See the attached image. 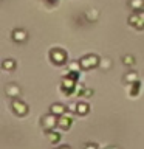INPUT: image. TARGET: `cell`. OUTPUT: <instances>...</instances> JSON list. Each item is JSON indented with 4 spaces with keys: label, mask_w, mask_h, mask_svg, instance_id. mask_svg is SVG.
Returning a JSON list of instances; mask_svg holds the SVG:
<instances>
[{
    "label": "cell",
    "mask_w": 144,
    "mask_h": 149,
    "mask_svg": "<svg viewBox=\"0 0 144 149\" xmlns=\"http://www.w3.org/2000/svg\"><path fill=\"white\" fill-rule=\"evenodd\" d=\"M129 6L132 8L135 13L143 11V8H144V0H129Z\"/></svg>",
    "instance_id": "obj_12"
},
{
    "label": "cell",
    "mask_w": 144,
    "mask_h": 149,
    "mask_svg": "<svg viewBox=\"0 0 144 149\" xmlns=\"http://www.w3.org/2000/svg\"><path fill=\"white\" fill-rule=\"evenodd\" d=\"M123 64H124V65H129V67H132V65L135 64L133 54H124V56H123Z\"/></svg>",
    "instance_id": "obj_17"
},
{
    "label": "cell",
    "mask_w": 144,
    "mask_h": 149,
    "mask_svg": "<svg viewBox=\"0 0 144 149\" xmlns=\"http://www.w3.org/2000/svg\"><path fill=\"white\" fill-rule=\"evenodd\" d=\"M50 59L53 61L54 65H64L68 59V54L62 48H53L50 51Z\"/></svg>",
    "instance_id": "obj_3"
},
{
    "label": "cell",
    "mask_w": 144,
    "mask_h": 149,
    "mask_svg": "<svg viewBox=\"0 0 144 149\" xmlns=\"http://www.w3.org/2000/svg\"><path fill=\"white\" fill-rule=\"evenodd\" d=\"M68 70L70 72H74V73H79L82 70V67H81V64H79V61H78V62H74V64H70Z\"/></svg>",
    "instance_id": "obj_18"
},
{
    "label": "cell",
    "mask_w": 144,
    "mask_h": 149,
    "mask_svg": "<svg viewBox=\"0 0 144 149\" xmlns=\"http://www.w3.org/2000/svg\"><path fill=\"white\" fill-rule=\"evenodd\" d=\"M129 25L133 26V28H136V30H144V22H143V19L139 17L138 13L130 14V17H129Z\"/></svg>",
    "instance_id": "obj_6"
},
{
    "label": "cell",
    "mask_w": 144,
    "mask_h": 149,
    "mask_svg": "<svg viewBox=\"0 0 144 149\" xmlns=\"http://www.w3.org/2000/svg\"><path fill=\"white\" fill-rule=\"evenodd\" d=\"M5 95H6L9 100H17V98L22 95V90L17 84H8V86L5 87Z\"/></svg>",
    "instance_id": "obj_5"
},
{
    "label": "cell",
    "mask_w": 144,
    "mask_h": 149,
    "mask_svg": "<svg viewBox=\"0 0 144 149\" xmlns=\"http://www.w3.org/2000/svg\"><path fill=\"white\" fill-rule=\"evenodd\" d=\"M67 110H68V107L64 106V104H60V102H54V104L50 106V112H51V113H54L56 116L65 115V113H67Z\"/></svg>",
    "instance_id": "obj_8"
},
{
    "label": "cell",
    "mask_w": 144,
    "mask_h": 149,
    "mask_svg": "<svg viewBox=\"0 0 144 149\" xmlns=\"http://www.w3.org/2000/svg\"><path fill=\"white\" fill-rule=\"evenodd\" d=\"M71 124H73V120H71V116H70L68 113H65L62 116H59V121H57V126L62 130H68L70 127H71Z\"/></svg>",
    "instance_id": "obj_9"
},
{
    "label": "cell",
    "mask_w": 144,
    "mask_h": 149,
    "mask_svg": "<svg viewBox=\"0 0 144 149\" xmlns=\"http://www.w3.org/2000/svg\"><path fill=\"white\" fill-rule=\"evenodd\" d=\"M138 14H139V17H141L143 22H144V11H138Z\"/></svg>",
    "instance_id": "obj_23"
},
{
    "label": "cell",
    "mask_w": 144,
    "mask_h": 149,
    "mask_svg": "<svg viewBox=\"0 0 144 149\" xmlns=\"http://www.w3.org/2000/svg\"><path fill=\"white\" fill-rule=\"evenodd\" d=\"M84 149H99V146H98L96 143H87L85 146H84Z\"/></svg>",
    "instance_id": "obj_21"
},
{
    "label": "cell",
    "mask_w": 144,
    "mask_h": 149,
    "mask_svg": "<svg viewBox=\"0 0 144 149\" xmlns=\"http://www.w3.org/2000/svg\"><path fill=\"white\" fill-rule=\"evenodd\" d=\"M11 37L14 42H17V44H22V42H25L28 39V33L25 30H22V28H17V30H14L11 33Z\"/></svg>",
    "instance_id": "obj_7"
},
{
    "label": "cell",
    "mask_w": 144,
    "mask_h": 149,
    "mask_svg": "<svg viewBox=\"0 0 144 149\" xmlns=\"http://www.w3.org/2000/svg\"><path fill=\"white\" fill-rule=\"evenodd\" d=\"M46 137H48L51 144H57L60 141V134L56 132V130H50V132H46Z\"/></svg>",
    "instance_id": "obj_13"
},
{
    "label": "cell",
    "mask_w": 144,
    "mask_h": 149,
    "mask_svg": "<svg viewBox=\"0 0 144 149\" xmlns=\"http://www.w3.org/2000/svg\"><path fill=\"white\" fill-rule=\"evenodd\" d=\"M99 68H102L104 72L111 68V59L110 58H101V62H99Z\"/></svg>",
    "instance_id": "obj_15"
},
{
    "label": "cell",
    "mask_w": 144,
    "mask_h": 149,
    "mask_svg": "<svg viewBox=\"0 0 144 149\" xmlns=\"http://www.w3.org/2000/svg\"><path fill=\"white\" fill-rule=\"evenodd\" d=\"M2 68L6 70V72H11V70L16 68V61L14 59H5L2 62Z\"/></svg>",
    "instance_id": "obj_14"
},
{
    "label": "cell",
    "mask_w": 144,
    "mask_h": 149,
    "mask_svg": "<svg viewBox=\"0 0 144 149\" xmlns=\"http://www.w3.org/2000/svg\"><path fill=\"white\" fill-rule=\"evenodd\" d=\"M99 62H101V58H98L96 54H85L79 59V64H81L82 70H90V68H95V67H99Z\"/></svg>",
    "instance_id": "obj_1"
},
{
    "label": "cell",
    "mask_w": 144,
    "mask_h": 149,
    "mask_svg": "<svg viewBox=\"0 0 144 149\" xmlns=\"http://www.w3.org/2000/svg\"><path fill=\"white\" fill-rule=\"evenodd\" d=\"M88 110H90V106H88L85 101H79L78 102V107H76V113L78 115H87Z\"/></svg>",
    "instance_id": "obj_11"
},
{
    "label": "cell",
    "mask_w": 144,
    "mask_h": 149,
    "mask_svg": "<svg viewBox=\"0 0 144 149\" xmlns=\"http://www.w3.org/2000/svg\"><path fill=\"white\" fill-rule=\"evenodd\" d=\"M11 109L17 116H26L30 107H28V104L25 101H22V100L17 98V100H11Z\"/></svg>",
    "instance_id": "obj_4"
},
{
    "label": "cell",
    "mask_w": 144,
    "mask_h": 149,
    "mask_svg": "<svg viewBox=\"0 0 144 149\" xmlns=\"http://www.w3.org/2000/svg\"><path fill=\"white\" fill-rule=\"evenodd\" d=\"M107 149H119L118 146H110V148H107Z\"/></svg>",
    "instance_id": "obj_24"
},
{
    "label": "cell",
    "mask_w": 144,
    "mask_h": 149,
    "mask_svg": "<svg viewBox=\"0 0 144 149\" xmlns=\"http://www.w3.org/2000/svg\"><path fill=\"white\" fill-rule=\"evenodd\" d=\"M124 82L125 84H135V82H139V76L136 72H133V70H130L124 74Z\"/></svg>",
    "instance_id": "obj_10"
},
{
    "label": "cell",
    "mask_w": 144,
    "mask_h": 149,
    "mask_svg": "<svg viewBox=\"0 0 144 149\" xmlns=\"http://www.w3.org/2000/svg\"><path fill=\"white\" fill-rule=\"evenodd\" d=\"M56 149H71V148L67 146V144H64V146H59V148H56Z\"/></svg>",
    "instance_id": "obj_22"
},
{
    "label": "cell",
    "mask_w": 144,
    "mask_h": 149,
    "mask_svg": "<svg viewBox=\"0 0 144 149\" xmlns=\"http://www.w3.org/2000/svg\"><path fill=\"white\" fill-rule=\"evenodd\" d=\"M57 121H59V116H56L54 113H45L44 116L40 118V126L45 132H50V130H54V127L57 126Z\"/></svg>",
    "instance_id": "obj_2"
},
{
    "label": "cell",
    "mask_w": 144,
    "mask_h": 149,
    "mask_svg": "<svg viewBox=\"0 0 144 149\" xmlns=\"http://www.w3.org/2000/svg\"><path fill=\"white\" fill-rule=\"evenodd\" d=\"M130 88H129V96L130 98H133V96H136L138 93H139V82H135V84H129Z\"/></svg>",
    "instance_id": "obj_16"
},
{
    "label": "cell",
    "mask_w": 144,
    "mask_h": 149,
    "mask_svg": "<svg viewBox=\"0 0 144 149\" xmlns=\"http://www.w3.org/2000/svg\"><path fill=\"white\" fill-rule=\"evenodd\" d=\"M87 17L90 19L91 22H95L98 17H99V13L96 11V9H90V11H87Z\"/></svg>",
    "instance_id": "obj_19"
},
{
    "label": "cell",
    "mask_w": 144,
    "mask_h": 149,
    "mask_svg": "<svg viewBox=\"0 0 144 149\" xmlns=\"http://www.w3.org/2000/svg\"><path fill=\"white\" fill-rule=\"evenodd\" d=\"M93 95V90H90V88H84V90H82V93H81V96H91Z\"/></svg>",
    "instance_id": "obj_20"
}]
</instances>
